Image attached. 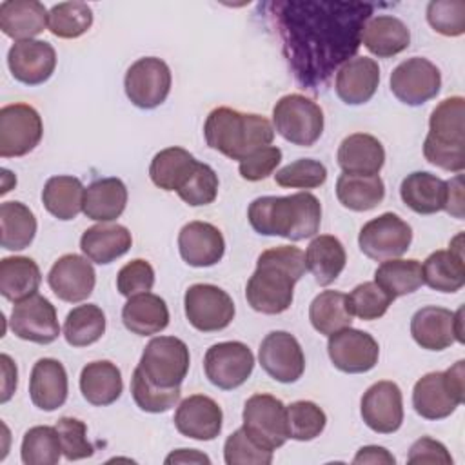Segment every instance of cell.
I'll return each mask as SVG.
<instances>
[{
	"instance_id": "cell-1",
	"label": "cell",
	"mask_w": 465,
	"mask_h": 465,
	"mask_svg": "<svg viewBox=\"0 0 465 465\" xmlns=\"http://www.w3.org/2000/svg\"><path fill=\"white\" fill-rule=\"evenodd\" d=\"M283 54L307 89L325 85L361 44V31L372 11L361 2H271Z\"/></svg>"
},
{
	"instance_id": "cell-2",
	"label": "cell",
	"mask_w": 465,
	"mask_h": 465,
	"mask_svg": "<svg viewBox=\"0 0 465 465\" xmlns=\"http://www.w3.org/2000/svg\"><path fill=\"white\" fill-rule=\"evenodd\" d=\"M305 272V254L294 245H278L263 251L247 282V303L262 314L285 312L294 296V283Z\"/></svg>"
},
{
	"instance_id": "cell-3",
	"label": "cell",
	"mask_w": 465,
	"mask_h": 465,
	"mask_svg": "<svg viewBox=\"0 0 465 465\" xmlns=\"http://www.w3.org/2000/svg\"><path fill=\"white\" fill-rule=\"evenodd\" d=\"M247 218L258 234L298 242L318 232L322 203L305 191L289 196H260L251 202Z\"/></svg>"
},
{
	"instance_id": "cell-4",
	"label": "cell",
	"mask_w": 465,
	"mask_h": 465,
	"mask_svg": "<svg viewBox=\"0 0 465 465\" xmlns=\"http://www.w3.org/2000/svg\"><path fill=\"white\" fill-rule=\"evenodd\" d=\"M203 136L211 149L240 162L251 153L271 145L274 127L262 114L216 107L203 124Z\"/></svg>"
},
{
	"instance_id": "cell-5",
	"label": "cell",
	"mask_w": 465,
	"mask_h": 465,
	"mask_svg": "<svg viewBox=\"0 0 465 465\" xmlns=\"http://www.w3.org/2000/svg\"><path fill=\"white\" fill-rule=\"evenodd\" d=\"M465 100L450 96L441 100L430 113L429 134L423 142V156L429 163L461 173L465 169Z\"/></svg>"
},
{
	"instance_id": "cell-6",
	"label": "cell",
	"mask_w": 465,
	"mask_h": 465,
	"mask_svg": "<svg viewBox=\"0 0 465 465\" xmlns=\"http://www.w3.org/2000/svg\"><path fill=\"white\" fill-rule=\"evenodd\" d=\"M465 400V361L458 360L447 371L427 372L412 389V407L425 420L450 416Z\"/></svg>"
},
{
	"instance_id": "cell-7",
	"label": "cell",
	"mask_w": 465,
	"mask_h": 465,
	"mask_svg": "<svg viewBox=\"0 0 465 465\" xmlns=\"http://www.w3.org/2000/svg\"><path fill=\"white\" fill-rule=\"evenodd\" d=\"M272 124L276 133L287 142L311 147L323 133V111L305 94H285L272 107Z\"/></svg>"
},
{
	"instance_id": "cell-8",
	"label": "cell",
	"mask_w": 465,
	"mask_h": 465,
	"mask_svg": "<svg viewBox=\"0 0 465 465\" xmlns=\"http://www.w3.org/2000/svg\"><path fill=\"white\" fill-rule=\"evenodd\" d=\"M189 363L191 356L185 341L176 336H156L145 345L138 369L149 383L160 389H174L185 380Z\"/></svg>"
},
{
	"instance_id": "cell-9",
	"label": "cell",
	"mask_w": 465,
	"mask_h": 465,
	"mask_svg": "<svg viewBox=\"0 0 465 465\" xmlns=\"http://www.w3.org/2000/svg\"><path fill=\"white\" fill-rule=\"evenodd\" d=\"M242 418L247 436L267 450H276L289 440L285 405L276 396L252 394L243 405Z\"/></svg>"
},
{
	"instance_id": "cell-10",
	"label": "cell",
	"mask_w": 465,
	"mask_h": 465,
	"mask_svg": "<svg viewBox=\"0 0 465 465\" xmlns=\"http://www.w3.org/2000/svg\"><path fill=\"white\" fill-rule=\"evenodd\" d=\"M183 309L187 322L202 332H216L231 325L234 318L232 298L213 283H194L185 291Z\"/></svg>"
},
{
	"instance_id": "cell-11",
	"label": "cell",
	"mask_w": 465,
	"mask_h": 465,
	"mask_svg": "<svg viewBox=\"0 0 465 465\" xmlns=\"http://www.w3.org/2000/svg\"><path fill=\"white\" fill-rule=\"evenodd\" d=\"M412 242L411 225L394 213H383L369 220L358 234L361 252L376 262L400 258Z\"/></svg>"
},
{
	"instance_id": "cell-12",
	"label": "cell",
	"mask_w": 465,
	"mask_h": 465,
	"mask_svg": "<svg viewBox=\"0 0 465 465\" xmlns=\"http://www.w3.org/2000/svg\"><path fill=\"white\" fill-rule=\"evenodd\" d=\"M173 76L169 65L156 56L138 58L125 73L124 87L133 105L154 109L162 105L171 91Z\"/></svg>"
},
{
	"instance_id": "cell-13",
	"label": "cell",
	"mask_w": 465,
	"mask_h": 465,
	"mask_svg": "<svg viewBox=\"0 0 465 465\" xmlns=\"http://www.w3.org/2000/svg\"><path fill=\"white\" fill-rule=\"evenodd\" d=\"M44 124L29 104H9L0 109V156L16 158L31 153L42 140Z\"/></svg>"
},
{
	"instance_id": "cell-14",
	"label": "cell",
	"mask_w": 465,
	"mask_h": 465,
	"mask_svg": "<svg viewBox=\"0 0 465 465\" xmlns=\"http://www.w3.org/2000/svg\"><path fill=\"white\" fill-rule=\"evenodd\" d=\"M254 369V354L242 341H220L207 349L203 371L207 380L223 391L243 385Z\"/></svg>"
},
{
	"instance_id": "cell-15",
	"label": "cell",
	"mask_w": 465,
	"mask_h": 465,
	"mask_svg": "<svg viewBox=\"0 0 465 465\" xmlns=\"http://www.w3.org/2000/svg\"><path fill=\"white\" fill-rule=\"evenodd\" d=\"M391 91L405 105H421L432 100L441 87L440 69L423 56L400 62L391 73Z\"/></svg>"
},
{
	"instance_id": "cell-16",
	"label": "cell",
	"mask_w": 465,
	"mask_h": 465,
	"mask_svg": "<svg viewBox=\"0 0 465 465\" xmlns=\"http://www.w3.org/2000/svg\"><path fill=\"white\" fill-rule=\"evenodd\" d=\"M411 334L427 351H443L454 341L463 343V309L450 312L438 305L421 307L411 320Z\"/></svg>"
},
{
	"instance_id": "cell-17",
	"label": "cell",
	"mask_w": 465,
	"mask_h": 465,
	"mask_svg": "<svg viewBox=\"0 0 465 465\" xmlns=\"http://www.w3.org/2000/svg\"><path fill=\"white\" fill-rule=\"evenodd\" d=\"M15 336L25 341L47 345L60 336V323L54 305L40 296L33 294L22 302H16L9 320Z\"/></svg>"
},
{
	"instance_id": "cell-18",
	"label": "cell",
	"mask_w": 465,
	"mask_h": 465,
	"mask_svg": "<svg viewBox=\"0 0 465 465\" xmlns=\"http://www.w3.org/2000/svg\"><path fill=\"white\" fill-rule=\"evenodd\" d=\"M262 369L280 383H294L305 371V356L300 341L287 331L269 332L258 351Z\"/></svg>"
},
{
	"instance_id": "cell-19",
	"label": "cell",
	"mask_w": 465,
	"mask_h": 465,
	"mask_svg": "<svg viewBox=\"0 0 465 465\" xmlns=\"http://www.w3.org/2000/svg\"><path fill=\"white\" fill-rule=\"evenodd\" d=\"M327 352L338 371L360 374L374 369L380 356V345L369 332L347 327L329 336Z\"/></svg>"
},
{
	"instance_id": "cell-20",
	"label": "cell",
	"mask_w": 465,
	"mask_h": 465,
	"mask_svg": "<svg viewBox=\"0 0 465 465\" xmlns=\"http://www.w3.org/2000/svg\"><path fill=\"white\" fill-rule=\"evenodd\" d=\"M360 412L365 425L380 434L396 432L403 421V398L394 381L372 383L361 396Z\"/></svg>"
},
{
	"instance_id": "cell-21",
	"label": "cell",
	"mask_w": 465,
	"mask_h": 465,
	"mask_svg": "<svg viewBox=\"0 0 465 465\" xmlns=\"http://www.w3.org/2000/svg\"><path fill=\"white\" fill-rule=\"evenodd\" d=\"M47 283L62 302L78 303L91 296L96 283V272L89 258L64 254L53 263L47 274Z\"/></svg>"
},
{
	"instance_id": "cell-22",
	"label": "cell",
	"mask_w": 465,
	"mask_h": 465,
	"mask_svg": "<svg viewBox=\"0 0 465 465\" xmlns=\"http://www.w3.org/2000/svg\"><path fill=\"white\" fill-rule=\"evenodd\" d=\"M7 65L15 80L25 85H40L54 73L56 51L45 40L15 42L7 53Z\"/></svg>"
},
{
	"instance_id": "cell-23",
	"label": "cell",
	"mask_w": 465,
	"mask_h": 465,
	"mask_svg": "<svg viewBox=\"0 0 465 465\" xmlns=\"http://www.w3.org/2000/svg\"><path fill=\"white\" fill-rule=\"evenodd\" d=\"M223 412L220 405L205 396V394H193L185 398L176 412H174V427L182 436L198 440V441H211L222 430Z\"/></svg>"
},
{
	"instance_id": "cell-24",
	"label": "cell",
	"mask_w": 465,
	"mask_h": 465,
	"mask_svg": "<svg viewBox=\"0 0 465 465\" xmlns=\"http://www.w3.org/2000/svg\"><path fill=\"white\" fill-rule=\"evenodd\" d=\"M178 251L191 267H211L225 252V240L218 227L207 222H189L180 229Z\"/></svg>"
},
{
	"instance_id": "cell-25",
	"label": "cell",
	"mask_w": 465,
	"mask_h": 465,
	"mask_svg": "<svg viewBox=\"0 0 465 465\" xmlns=\"http://www.w3.org/2000/svg\"><path fill=\"white\" fill-rule=\"evenodd\" d=\"M380 85L378 62L369 56H354L347 60L336 73L334 89L338 98L347 105H361L369 102Z\"/></svg>"
},
{
	"instance_id": "cell-26",
	"label": "cell",
	"mask_w": 465,
	"mask_h": 465,
	"mask_svg": "<svg viewBox=\"0 0 465 465\" xmlns=\"http://www.w3.org/2000/svg\"><path fill=\"white\" fill-rule=\"evenodd\" d=\"M423 283L440 292H456L465 285L463 234L450 240L449 249L434 251L421 265Z\"/></svg>"
},
{
	"instance_id": "cell-27",
	"label": "cell",
	"mask_w": 465,
	"mask_h": 465,
	"mask_svg": "<svg viewBox=\"0 0 465 465\" xmlns=\"http://www.w3.org/2000/svg\"><path fill=\"white\" fill-rule=\"evenodd\" d=\"M67 372L54 358H40L31 371L29 396L35 407L51 412L67 400Z\"/></svg>"
},
{
	"instance_id": "cell-28",
	"label": "cell",
	"mask_w": 465,
	"mask_h": 465,
	"mask_svg": "<svg viewBox=\"0 0 465 465\" xmlns=\"http://www.w3.org/2000/svg\"><path fill=\"white\" fill-rule=\"evenodd\" d=\"M133 243V236L127 227L120 223L100 222L84 231L80 238V249L91 262L107 265L124 256Z\"/></svg>"
},
{
	"instance_id": "cell-29",
	"label": "cell",
	"mask_w": 465,
	"mask_h": 465,
	"mask_svg": "<svg viewBox=\"0 0 465 465\" xmlns=\"http://www.w3.org/2000/svg\"><path fill=\"white\" fill-rule=\"evenodd\" d=\"M49 11L36 0H5L0 4V29L5 36L22 42L33 40L47 27Z\"/></svg>"
},
{
	"instance_id": "cell-30",
	"label": "cell",
	"mask_w": 465,
	"mask_h": 465,
	"mask_svg": "<svg viewBox=\"0 0 465 465\" xmlns=\"http://www.w3.org/2000/svg\"><path fill=\"white\" fill-rule=\"evenodd\" d=\"M336 160L343 173L378 174L385 163V149L376 136L354 133L341 140Z\"/></svg>"
},
{
	"instance_id": "cell-31",
	"label": "cell",
	"mask_w": 465,
	"mask_h": 465,
	"mask_svg": "<svg viewBox=\"0 0 465 465\" xmlns=\"http://www.w3.org/2000/svg\"><path fill=\"white\" fill-rule=\"evenodd\" d=\"M361 44L378 58H391L411 44L409 27L392 15H378L367 20L361 31Z\"/></svg>"
},
{
	"instance_id": "cell-32",
	"label": "cell",
	"mask_w": 465,
	"mask_h": 465,
	"mask_svg": "<svg viewBox=\"0 0 465 465\" xmlns=\"http://www.w3.org/2000/svg\"><path fill=\"white\" fill-rule=\"evenodd\" d=\"M122 322L133 334L153 336L169 325V309L158 294L142 292L125 302L122 309Z\"/></svg>"
},
{
	"instance_id": "cell-33",
	"label": "cell",
	"mask_w": 465,
	"mask_h": 465,
	"mask_svg": "<svg viewBox=\"0 0 465 465\" xmlns=\"http://www.w3.org/2000/svg\"><path fill=\"white\" fill-rule=\"evenodd\" d=\"M403 203L418 214H434L443 211L447 198V183L427 171L407 174L400 185Z\"/></svg>"
},
{
	"instance_id": "cell-34",
	"label": "cell",
	"mask_w": 465,
	"mask_h": 465,
	"mask_svg": "<svg viewBox=\"0 0 465 465\" xmlns=\"http://www.w3.org/2000/svg\"><path fill=\"white\" fill-rule=\"evenodd\" d=\"M122 372L109 360L91 361L80 372V392L91 405H111L122 396Z\"/></svg>"
},
{
	"instance_id": "cell-35",
	"label": "cell",
	"mask_w": 465,
	"mask_h": 465,
	"mask_svg": "<svg viewBox=\"0 0 465 465\" xmlns=\"http://www.w3.org/2000/svg\"><path fill=\"white\" fill-rule=\"evenodd\" d=\"M127 205V187L120 178H100L85 187L82 213L94 222L116 220Z\"/></svg>"
},
{
	"instance_id": "cell-36",
	"label": "cell",
	"mask_w": 465,
	"mask_h": 465,
	"mask_svg": "<svg viewBox=\"0 0 465 465\" xmlns=\"http://www.w3.org/2000/svg\"><path fill=\"white\" fill-rule=\"evenodd\" d=\"M347 254L341 242L331 234L312 238L305 251V269L314 276L318 285H331L345 269Z\"/></svg>"
},
{
	"instance_id": "cell-37",
	"label": "cell",
	"mask_w": 465,
	"mask_h": 465,
	"mask_svg": "<svg viewBox=\"0 0 465 465\" xmlns=\"http://www.w3.org/2000/svg\"><path fill=\"white\" fill-rule=\"evenodd\" d=\"M198 160L183 147H167L156 153L149 165L153 183L163 191H180L191 178Z\"/></svg>"
},
{
	"instance_id": "cell-38",
	"label": "cell",
	"mask_w": 465,
	"mask_h": 465,
	"mask_svg": "<svg viewBox=\"0 0 465 465\" xmlns=\"http://www.w3.org/2000/svg\"><path fill=\"white\" fill-rule=\"evenodd\" d=\"M42 282L40 267L27 256H7L0 260V292L16 303L36 294Z\"/></svg>"
},
{
	"instance_id": "cell-39",
	"label": "cell",
	"mask_w": 465,
	"mask_h": 465,
	"mask_svg": "<svg viewBox=\"0 0 465 465\" xmlns=\"http://www.w3.org/2000/svg\"><path fill=\"white\" fill-rule=\"evenodd\" d=\"M338 202L356 213L371 211L385 198V183L380 174H351L343 173L336 180Z\"/></svg>"
},
{
	"instance_id": "cell-40",
	"label": "cell",
	"mask_w": 465,
	"mask_h": 465,
	"mask_svg": "<svg viewBox=\"0 0 465 465\" xmlns=\"http://www.w3.org/2000/svg\"><path fill=\"white\" fill-rule=\"evenodd\" d=\"M85 187L74 176H51L42 189V203L58 220H74L84 207Z\"/></svg>"
},
{
	"instance_id": "cell-41",
	"label": "cell",
	"mask_w": 465,
	"mask_h": 465,
	"mask_svg": "<svg viewBox=\"0 0 465 465\" xmlns=\"http://www.w3.org/2000/svg\"><path fill=\"white\" fill-rule=\"evenodd\" d=\"M36 234V218L22 202L0 205V243L7 251H22L31 245Z\"/></svg>"
},
{
	"instance_id": "cell-42",
	"label": "cell",
	"mask_w": 465,
	"mask_h": 465,
	"mask_svg": "<svg viewBox=\"0 0 465 465\" xmlns=\"http://www.w3.org/2000/svg\"><path fill=\"white\" fill-rule=\"evenodd\" d=\"M309 320L312 327L323 336H331L341 329L351 327L352 312L347 303V294L340 291L320 292L311 302Z\"/></svg>"
},
{
	"instance_id": "cell-43",
	"label": "cell",
	"mask_w": 465,
	"mask_h": 465,
	"mask_svg": "<svg viewBox=\"0 0 465 465\" xmlns=\"http://www.w3.org/2000/svg\"><path fill=\"white\" fill-rule=\"evenodd\" d=\"M374 282L392 298H400L418 291L423 285L421 263L418 260L392 258L381 262L374 271Z\"/></svg>"
},
{
	"instance_id": "cell-44",
	"label": "cell",
	"mask_w": 465,
	"mask_h": 465,
	"mask_svg": "<svg viewBox=\"0 0 465 465\" xmlns=\"http://www.w3.org/2000/svg\"><path fill=\"white\" fill-rule=\"evenodd\" d=\"M105 332V314L94 303L78 305L67 312L64 322V338L73 347H87L98 341Z\"/></svg>"
},
{
	"instance_id": "cell-45",
	"label": "cell",
	"mask_w": 465,
	"mask_h": 465,
	"mask_svg": "<svg viewBox=\"0 0 465 465\" xmlns=\"http://www.w3.org/2000/svg\"><path fill=\"white\" fill-rule=\"evenodd\" d=\"M62 454L56 427L36 425L31 427L22 438L20 458L25 465H54L60 461Z\"/></svg>"
},
{
	"instance_id": "cell-46",
	"label": "cell",
	"mask_w": 465,
	"mask_h": 465,
	"mask_svg": "<svg viewBox=\"0 0 465 465\" xmlns=\"http://www.w3.org/2000/svg\"><path fill=\"white\" fill-rule=\"evenodd\" d=\"M93 25V11L85 2H62L49 9L47 29L58 38H78Z\"/></svg>"
},
{
	"instance_id": "cell-47",
	"label": "cell",
	"mask_w": 465,
	"mask_h": 465,
	"mask_svg": "<svg viewBox=\"0 0 465 465\" xmlns=\"http://www.w3.org/2000/svg\"><path fill=\"white\" fill-rule=\"evenodd\" d=\"M285 414L289 438L296 441H311L318 438L327 425L325 412L314 401H294L285 407Z\"/></svg>"
},
{
	"instance_id": "cell-48",
	"label": "cell",
	"mask_w": 465,
	"mask_h": 465,
	"mask_svg": "<svg viewBox=\"0 0 465 465\" xmlns=\"http://www.w3.org/2000/svg\"><path fill=\"white\" fill-rule=\"evenodd\" d=\"M131 394L134 403L143 411V412H151V414H160V412H167L169 409H173L178 400H180V387L174 389H160L153 383L147 381V378L143 376V372L136 367L131 378Z\"/></svg>"
},
{
	"instance_id": "cell-49",
	"label": "cell",
	"mask_w": 465,
	"mask_h": 465,
	"mask_svg": "<svg viewBox=\"0 0 465 465\" xmlns=\"http://www.w3.org/2000/svg\"><path fill=\"white\" fill-rule=\"evenodd\" d=\"M392 302L394 300L376 282H363L356 285L351 294H347V303L352 316L365 322L381 318Z\"/></svg>"
},
{
	"instance_id": "cell-50",
	"label": "cell",
	"mask_w": 465,
	"mask_h": 465,
	"mask_svg": "<svg viewBox=\"0 0 465 465\" xmlns=\"http://www.w3.org/2000/svg\"><path fill=\"white\" fill-rule=\"evenodd\" d=\"M327 180V167L312 158H300L274 174V182L280 187L291 189H316Z\"/></svg>"
},
{
	"instance_id": "cell-51",
	"label": "cell",
	"mask_w": 465,
	"mask_h": 465,
	"mask_svg": "<svg viewBox=\"0 0 465 465\" xmlns=\"http://www.w3.org/2000/svg\"><path fill=\"white\" fill-rule=\"evenodd\" d=\"M223 460L227 465H269L272 450L260 447L243 429H238L225 440Z\"/></svg>"
},
{
	"instance_id": "cell-52",
	"label": "cell",
	"mask_w": 465,
	"mask_h": 465,
	"mask_svg": "<svg viewBox=\"0 0 465 465\" xmlns=\"http://www.w3.org/2000/svg\"><path fill=\"white\" fill-rule=\"evenodd\" d=\"M430 27L443 36H460L465 33V2L436 0L427 5Z\"/></svg>"
},
{
	"instance_id": "cell-53",
	"label": "cell",
	"mask_w": 465,
	"mask_h": 465,
	"mask_svg": "<svg viewBox=\"0 0 465 465\" xmlns=\"http://www.w3.org/2000/svg\"><path fill=\"white\" fill-rule=\"evenodd\" d=\"M178 196L191 207L213 203L218 196V174L211 165L198 162L191 178L178 191Z\"/></svg>"
},
{
	"instance_id": "cell-54",
	"label": "cell",
	"mask_w": 465,
	"mask_h": 465,
	"mask_svg": "<svg viewBox=\"0 0 465 465\" xmlns=\"http://www.w3.org/2000/svg\"><path fill=\"white\" fill-rule=\"evenodd\" d=\"M56 430L60 436V445L65 460L76 461L93 456L94 449L87 440V427L82 420L64 416L56 421Z\"/></svg>"
},
{
	"instance_id": "cell-55",
	"label": "cell",
	"mask_w": 465,
	"mask_h": 465,
	"mask_svg": "<svg viewBox=\"0 0 465 465\" xmlns=\"http://www.w3.org/2000/svg\"><path fill=\"white\" fill-rule=\"evenodd\" d=\"M153 285H154V269L147 260H142V258L131 260L118 271L116 289L125 298L149 292Z\"/></svg>"
},
{
	"instance_id": "cell-56",
	"label": "cell",
	"mask_w": 465,
	"mask_h": 465,
	"mask_svg": "<svg viewBox=\"0 0 465 465\" xmlns=\"http://www.w3.org/2000/svg\"><path fill=\"white\" fill-rule=\"evenodd\" d=\"M280 162H282V151L274 145H265V147L251 153L243 160H240L238 171L243 180L260 182V180H265L267 176H271Z\"/></svg>"
},
{
	"instance_id": "cell-57",
	"label": "cell",
	"mask_w": 465,
	"mask_h": 465,
	"mask_svg": "<svg viewBox=\"0 0 465 465\" xmlns=\"http://www.w3.org/2000/svg\"><path fill=\"white\" fill-rule=\"evenodd\" d=\"M409 463H438V465H450L452 463V456L449 454L447 447L438 441L432 440L429 436H423L420 440H416L411 449H409V456H407Z\"/></svg>"
},
{
	"instance_id": "cell-58",
	"label": "cell",
	"mask_w": 465,
	"mask_h": 465,
	"mask_svg": "<svg viewBox=\"0 0 465 465\" xmlns=\"http://www.w3.org/2000/svg\"><path fill=\"white\" fill-rule=\"evenodd\" d=\"M447 198H445V207L450 216L461 220L463 218V207H465V196H463V174L458 173L452 180H447Z\"/></svg>"
},
{
	"instance_id": "cell-59",
	"label": "cell",
	"mask_w": 465,
	"mask_h": 465,
	"mask_svg": "<svg viewBox=\"0 0 465 465\" xmlns=\"http://www.w3.org/2000/svg\"><path fill=\"white\" fill-rule=\"evenodd\" d=\"M396 458L385 449V447H378V445H365L361 447L356 456L352 458L354 465H361V463H372V465H394Z\"/></svg>"
},
{
	"instance_id": "cell-60",
	"label": "cell",
	"mask_w": 465,
	"mask_h": 465,
	"mask_svg": "<svg viewBox=\"0 0 465 465\" xmlns=\"http://www.w3.org/2000/svg\"><path fill=\"white\" fill-rule=\"evenodd\" d=\"M0 363H2V376H4V380H2V398H0V401L2 403H5V401H9L11 400V396L15 394V391H16V365H15V361L7 356V354H2L0 356Z\"/></svg>"
},
{
	"instance_id": "cell-61",
	"label": "cell",
	"mask_w": 465,
	"mask_h": 465,
	"mask_svg": "<svg viewBox=\"0 0 465 465\" xmlns=\"http://www.w3.org/2000/svg\"><path fill=\"white\" fill-rule=\"evenodd\" d=\"M165 463L171 465V463H211L209 456H205L203 452L196 450V449H178V450H173L167 458H165Z\"/></svg>"
}]
</instances>
